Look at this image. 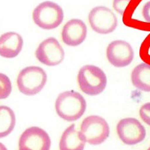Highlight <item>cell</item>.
<instances>
[{
	"mask_svg": "<svg viewBox=\"0 0 150 150\" xmlns=\"http://www.w3.org/2000/svg\"><path fill=\"white\" fill-rule=\"evenodd\" d=\"M55 111L60 118L75 122L83 116L87 108L83 96L76 91H66L58 96L55 103Z\"/></svg>",
	"mask_w": 150,
	"mask_h": 150,
	"instance_id": "1",
	"label": "cell"
},
{
	"mask_svg": "<svg viewBox=\"0 0 150 150\" xmlns=\"http://www.w3.org/2000/svg\"><path fill=\"white\" fill-rule=\"evenodd\" d=\"M77 82L81 91L89 96H97L107 86V76L102 69L93 65H86L79 69Z\"/></svg>",
	"mask_w": 150,
	"mask_h": 150,
	"instance_id": "2",
	"label": "cell"
},
{
	"mask_svg": "<svg viewBox=\"0 0 150 150\" xmlns=\"http://www.w3.org/2000/svg\"><path fill=\"white\" fill-rule=\"evenodd\" d=\"M32 18L39 28L51 30L61 25L64 21V13L63 9L57 4L45 1L39 4L34 9Z\"/></svg>",
	"mask_w": 150,
	"mask_h": 150,
	"instance_id": "3",
	"label": "cell"
},
{
	"mask_svg": "<svg viewBox=\"0 0 150 150\" xmlns=\"http://www.w3.org/2000/svg\"><path fill=\"white\" fill-rule=\"evenodd\" d=\"M47 80V74L42 67L29 66L23 69L19 74L17 84L21 93L32 96L42 90Z\"/></svg>",
	"mask_w": 150,
	"mask_h": 150,
	"instance_id": "4",
	"label": "cell"
},
{
	"mask_svg": "<svg viewBox=\"0 0 150 150\" xmlns=\"http://www.w3.org/2000/svg\"><path fill=\"white\" fill-rule=\"evenodd\" d=\"M79 132L85 142L92 146H98L108 138L110 129L104 118L93 115L88 116L83 120Z\"/></svg>",
	"mask_w": 150,
	"mask_h": 150,
	"instance_id": "5",
	"label": "cell"
},
{
	"mask_svg": "<svg viewBox=\"0 0 150 150\" xmlns=\"http://www.w3.org/2000/svg\"><path fill=\"white\" fill-rule=\"evenodd\" d=\"M88 19L91 29L99 34L112 33L117 26V19L115 13L105 6L93 8L89 11Z\"/></svg>",
	"mask_w": 150,
	"mask_h": 150,
	"instance_id": "6",
	"label": "cell"
},
{
	"mask_svg": "<svg viewBox=\"0 0 150 150\" xmlns=\"http://www.w3.org/2000/svg\"><path fill=\"white\" fill-rule=\"evenodd\" d=\"M117 133L123 144L134 146L144 141L146 137V130L138 120L134 117H126L117 123Z\"/></svg>",
	"mask_w": 150,
	"mask_h": 150,
	"instance_id": "7",
	"label": "cell"
},
{
	"mask_svg": "<svg viewBox=\"0 0 150 150\" xmlns=\"http://www.w3.org/2000/svg\"><path fill=\"white\" fill-rule=\"evenodd\" d=\"M35 57L42 64L55 66L61 64L65 57V52L55 38H49L39 45L35 51Z\"/></svg>",
	"mask_w": 150,
	"mask_h": 150,
	"instance_id": "8",
	"label": "cell"
},
{
	"mask_svg": "<svg viewBox=\"0 0 150 150\" xmlns=\"http://www.w3.org/2000/svg\"><path fill=\"white\" fill-rule=\"evenodd\" d=\"M106 57L113 66L125 67L133 62L134 52L129 43L122 40L113 41L106 49Z\"/></svg>",
	"mask_w": 150,
	"mask_h": 150,
	"instance_id": "9",
	"label": "cell"
},
{
	"mask_svg": "<svg viewBox=\"0 0 150 150\" xmlns=\"http://www.w3.org/2000/svg\"><path fill=\"white\" fill-rule=\"evenodd\" d=\"M51 147V139L47 133L38 127L28 128L21 134L19 149L47 150Z\"/></svg>",
	"mask_w": 150,
	"mask_h": 150,
	"instance_id": "10",
	"label": "cell"
},
{
	"mask_svg": "<svg viewBox=\"0 0 150 150\" xmlns=\"http://www.w3.org/2000/svg\"><path fill=\"white\" fill-rule=\"evenodd\" d=\"M88 28L84 21L79 19H72L63 28L62 41L69 46H78L86 40Z\"/></svg>",
	"mask_w": 150,
	"mask_h": 150,
	"instance_id": "11",
	"label": "cell"
},
{
	"mask_svg": "<svg viewBox=\"0 0 150 150\" xmlns=\"http://www.w3.org/2000/svg\"><path fill=\"white\" fill-rule=\"evenodd\" d=\"M23 46L21 36L16 32H7L0 37V55L11 59L18 56Z\"/></svg>",
	"mask_w": 150,
	"mask_h": 150,
	"instance_id": "12",
	"label": "cell"
},
{
	"mask_svg": "<svg viewBox=\"0 0 150 150\" xmlns=\"http://www.w3.org/2000/svg\"><path fill=\"white\" fill-rule=\"evenodd\" d=\"M86 142L76 129V125L72 124L65 130L60 139L59 148L62 150H81L85 147Z\"/></svg>",
	"mask_w": 150,
	"mask_h": 150,
	"instance_id": "13",
	"label": "cell"
},
{
	"mask_svg": "<svg viewBox=\"0 0 150 150\" xmlns=\"http://www.w3.org/2000/svg\"><path fill=\"white\" fill-rule=\"evenodd\" d=\"M133 86L144 92H150V66L146 63L140 64L132 72Z\"/></svg>",
	"mask_w": 150,
	"mask_h": 150,
	"instance_id": "14",
	"label": "cell"
},
{
	"mask_svg": "<svg viewBox=\"0 0 150 150\" xmlns=\"http://www.w3.org/2000/svg\"><path fill=\"white\" fill-rule=\"evenodd\" d=\"M16 115L10 108L0 106V138L8 136L16 126Z\"/></svg>",
	"mask_w": 150,
	"mask_h": 150,
	"instance_id": "15",
	"label": "cell"
},
{
	"mask_svg": "<svg viewBox=\"0 0 150 150\" xmlns=\"http://www.w3.org/2000/svg\"><path fill=\"white\" fill-rule=\"evenodd\" d=\"M11 91V80L6 75L0 73V100L8 98Z\"/></svg>",
	"mask_w": 150,
	"mask_h": 150,
	"instance_id": "16",
	"label": "cell"
},
{
	"mask_svg": "<svg viewBox=\"0 0 150 150\" xmlns=\"http://www.w3.org/2000/svg\"><path fill=\"white\" fill-rule=\"evenodd\" d=\"M131 1L132 0H113V8L115 11L123 16Z\"/></svg>",
	"mask_w": 150,
	"mask_h": 150,
	"instance_id": "17",
	"label": "cell"
},
{
	"mask_svg": "<svg viewBox=\"0 0 150 150\" xmlns=\"http://www.w3.org/2000/svg\"><path fill=\"white\" fill-rule=\"evenodd\" d=\"M139 114L143 122L150 126V102L144 104L140 108Z\"/></svg>",
	"mask_w": 150,
	"mask_h": 150,
	"instance_id": "18",
	"label": "cell"
},
{
	"mask_svg": "<svg viewBox=\"0 0 150 150\" xmlns=\"http://www.w3.org/2000/svg\"><path fill=\"white\" fill-rule=\"evenodd\" d=\"M141 13L144 22L150 24V0L147 1L144 4Z\"/></svg>",
	"mask_w": 150,
	"mask_h": 150,
	"instance_id": "19",
	"label": "cell"
},
{
	"mask_svg": "<svg viewBox=\"0 0 150 150\" xmlns=\"http://www.w3.org/2000/svg\"><path fill=\"white\" fill-rule=\"evenodd\" d=\"M149 149H150V147H149Z\"/></svg>",
	"mask_w": 150,
	"mask_h": 150,
	"instance_id": "20",
	"label": "cell"
}]
</instances>
